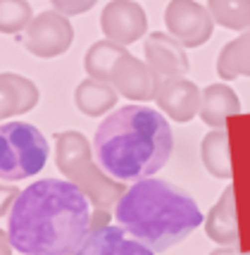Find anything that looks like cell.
Segmentation results:
<instances>
[{
  "label": "cell",
  "instance_id": "cell-21",
  "mask_svg": "<svg viewBox=\"0 0 250 255\" xmlns=\"http://www.w3.org/2000/svg\"><path fill=\"white\" fill-rule=\"evenodd\" d=\"M31 19V5L26 0H0V33L26 31Z\"/></svg>",
  "mask_w": 250,
  "mask_h": 255
},
{
  "label": "cell",
  "instance_id": "cell-9",
  "mask_svg": "<svg viewBox=\"0 0 250 255\" xmlns=\"http://www.w3.org/2000/svg\"><path fill=\"white\" fill-rule=\"evenodd\" d=\"M110 84L120 91L124 98L136 100V103H148V100L157 98L162 79L145 60H138L131 53H126L117 60Z\"/></svg>",
  "mask_w": 250,
  "mask_h": 255
},
{
  "label": "cell",
  "instance_id": "cell-20",
  "mask_svg": "<svg viewBox=\"0 0 250 255\" xmlns=\"http://www.w3.org/2000/svg\"><path fill=\"white\" fill-rule=\"evenodd\" d=\"M207 10L215 24L231 31L250 29V0H207Z\"/></svg>",
  "mask_w": 250,
  "mask_h": 255
},
{
  "label": "cell",
  "instance_id": "cell-13",
  "mask_svg": "<svg viewBox=\"0 0 250 255\" xmlns=\"http://www.w3.org/2000/svg\"><path fill=\"white\" fill-rule=\"evenodd\" d=\"M36 105H38V86L31 79L14 72L0 74V122L12 115L31 112Z\"/></svg>",
  "mask_w": 250,
  "mask_h": 255
},
{
  "label": "cell",
  "instance_id": "cell-12",
  "mask_svg": "<svg viewBox=\"0 0 250 255\" xmlns=\"http://www.w3.org/2000/svg\"><path fill=\"white\" fill-rule=\"evenodd\" d=\"M72 255H155V251L136 239H129L122 227L105 224L88 234Z\"/></svg>",
  "mask_w": 250,
  "mask_h": 255
},
{
  "label": "cell",
  "instance_id": "cell-24",
  "mask_svg": "<svg viewBox=\"0 0 250 255\" xmlns=\"http://www.w3.org/2000/svg\"><path fill=\"white\" fill-rule=\"evenodd\" d=\"M12 251H14V248H12L10 234L0 229V255H12Z\"/></svg>",
  "mask_w": 250,
  "mask_h": 255
},
{
  "label": "cell",
  "instance_id": "cell-22",
  "mask_svg": "<svg viewBox=\"0 0 250 255\" xmlns=\"http://www.w3.org/2000/svg\"><path fill=\"white\" fill-rule=\"evenodd\" d=\"M98 0H50L53 10H57L65 17H76V14H84L88 12Z\"/></svg>",
  "mask_w": 250,
  "mask_h": 255
},
{
  "label": "cell",
  "instance_id": "cell-6",
  "mask_svg": "<svg viewBox=\"0 0 250 255\" xmlns=\"http://www.w3.org/2000/svg\"><path fill=\"white\" fill-rule=\"evenodd\" d=\"M74 41V26L69 17L57 10H45L36 14L22 36L24 48L36 57H57L69 50Z\"/></svg>",
  "mask_w": 250,
  "mask_h": 255
},
{
  "label": "cell",
  "instance_id": "cell-10",
  "mask_svg": "<svg viewBox=\"0 0 250 255\" xmlns=\"http://www.w3.org/2000/svg\"><path fill=\"white\" fill-rule=\"evenodd\" d=\"M143 53H145V62L160 74L162 81L164 79H181L188 72L186 48L169 33H148L145 43H143Z\"/></svg>",
  "mask_w": 250,
  "mask_h": 255
},
{
  "label": "cell",
  "instance_id": "cell-8",
  "mask_svg": "<svg viewBox=\"0 0 250 255\" xmlns=\"http://www.w3.org/2000/svg\"><path fill=\"white\" fill-rule=\"evenodd\" d=\"M100 29L117 45H131L148 33V17L133 0H110L100 12Z\"/></svg>",
  "mask_w": 250,
  "mask_h": 255
},
{
  "label": "cell",
  "instance_id": "cell-14",
  "mask_svg": "<svg viewBox=\"0 0 250 255\" xmlns=\"http://www.w3.org/2000/svg\"><path fill=\"white\" fill-rule=\"evenodd\" d=\"M205 234L217 246H239V217H236V193L227 186L215 208L205 217Z\"/></svg>",
  "mask_w": 250,
  "mask_h": 255
},
{
  "label": "cell",
  "instance_id": "cell-15",
  "mask_svg": "<svg viewBox=\"0 0 250 255\" xmlns=\"http://www.w3.org/2000/svg\"><path fill=\"white\" fill-rule=\"evenodd\" d=\"M241 112V100L236 91L227 84H210L203 91L200 100V120L210 129H224L227 120Z\"/></svg>",
  "mask_w": 250,
  "mask_h": 255
},
{
  "label": "cell",
  "instance_id": "cell-1",
  "mask_svg": "<svg viewBox=\"0 0 250 255\" xmlns=\"http://www.w3.org/2000/svg\"><path fill=\"white\" fill-rule=\"evenodd\" d=\"M93 203L72 181L38 179L10 210L12 248L22 255H72L93 232Z\"/></svg>",
  "mask_w": 250,
  "mask_h": 255
},
{
  "label": "cell",
  "instance_id": "cell-19",
  "mask_svg": "<svg viewBox=\"0 0 250 255\" xmlns=\"http://www.w3.org/2000/svg\"><path fill=\"white\" fill-rule=\"evenodd\" d=\"M122 55H126V48L117 45L112 41H96L86 50L84 55V69L88 72L91 79H98V81H110L112 79V69L117 65V60Z\"/></svg>",
  "mask_w": 250,
  "mask_h": 255
},
{
  "label": "cell",
  "instance_id": "cell-17",
  "mask_svg": "<svg viewBox=\"0 0 250 255\" xmlns=\"http://www.w3.org/2000/svg\"><path fill=\"white\" fill-rule=\"evenodd\" d=\"M217 74L224 81L250 77V29L229 41L217 55Z\"/></svg>",
  "mask_w": 250,
  "mask_h": 255
},
{
  "label": "cell",
  "instance_id": "cell-4",
  "mask_svg": "<svg viewBox=\"0 0 250 255\" xmlns=\"http://www.w3.org/2000/svg\"><path fill=\"white\" fill-rule=\"evenodd\" d=\"M55 165L67 181L86 193L98 212H110L126 191L120 179L110 177L103 167L93 162L88 138L74 129L55 133Z\"/></svg>",
  "mask_w": 250,
  "mask_h": 255
},
{
  "label": "cell",
  "instance_id": "cell-23",
  "mask_svg": "<svg viewBox=\"0 0 250 255\" xmlns=\"http://www.w3.org/2000/svg\"><path fill=\"white\" fill-rule=\"evenodd\" d=\"M17 196H19L17 186H0V217H2V215H10Z\"/></svg>",
  "mask_w": 250,
  "mask_h": 255
},
{
  "label": "cell",
  "instance_id": "cell-5",
  "mask_svg": "<svg viewBox=\"0 0 250 255\" xmlns=\"http://www.w3.org/2000/svg\"><path fill=\"white\" fill-rule=\"evenodd\" d=\"M50 145L33 124H0V179L22 181L38 174L48 162Z\"/></svg>",
  "mask_w": 250,
  "mask_h": 255
},
{
  "label": "cell",
  "instance_id": "cell-11",
  "mask_svg": "<svg viewBox=\"0 0 250 255\" xmlns=\"http://www.w3.org/2000/svg\"><path fill=\"white\" fill-rule=\"evenodd\" d=\"M157 108L179 124L191 122L193 117L200 115V100L203 91L198 89L193 81L186 77L181 79H164L157 91Z\"/></svg>",
  "mask_w": 250,
  "mask_h": 255
},
{
  "label": "cell",
  "instance_id": "cell-18",
  "mask_svg": "<svg viewBox=\"0 0 250 255\" xmlns=\"http://www.w3.org/2000/svg\"><path fill=\"white\" fill-rule=\"evenodd\" d=\"M200 160L205 169L217 179H231V150H229V136L224 129H212L200 143Z\"/></svg>",
  "mask_w": 250,
  "mask_h": 255
},
{
  "label": "cell",
  "instance_id": "cell-2",
  "mask_svg": "<svg viewBox=\"0 0 250 255\" xmlns=\"http://www.w3.org/2000/svg\"><path fill=\"white\" fill-rule=\"evenodd\" d=\"M93 150L100 167L120 181L157 174L174 150V133L160 110L124 105L100 122Z\"/></svg>",
  "mask_w": 250,
  "mask_h": 255
},
{
  "label": "cell",
  "instance_id": "cell-25",
  "mask_svg": "<svg viewBox=\"0 0 250 255\" xmlns=\"http://www.w3.org/2000/svg\"><path fill=\"white\" fill-rule=\"evenodd\" d=\"M210 255H246L239 251V246H219L217 251H212Z\"/></svg>",
  "mask_w": 250,
  "mask_h": 255
},
{
  "label": "cell",
  "instance_id": "cell-16",
  "mask_svg": "<svg viewBox=\"0 0 250 255\" xmlns=\"http://www.w3.org/2000/svg\"><path fill=\"white\" fill-rule=\"evenodd\" d=\"M120 91L115 89L110 81H98V79H84L74 91V103L79 112L86 117H100L108 110L117 105Z\"/></svg>",
  "mask_w": 250,
  "mask_h": 255
},
{
  "label": "cell",
  "instance_id": "cell-3",
  "mask_svg": "<svg viewBox=\"0 0 250 255\" xmlns=\"http://www.w3.org/2000/svg\"><path fill=\"white\" fill-rule=\"evenodd\" d=\"M115 220L131 239L155 253L181 244L205 224L193 196L162 179H138L115 205Z\"/></svg>",
  "mask_w": 250,
  "mask_h": 255
},
{
  "label": "cell",
  "instance_id": "cell-7",
  "mask_svg": "<svg viewBox=\"0 0 250 255\" xmlns=\"http://www.w3.org/2000/svg\"><path fill=\"white\" fill-rule=\"evenodd\" d=\"M164 26L184 48H200L212 38L215 19L210 10L196 0H169L164 10Z\"/></svg>",
  "mask_w": 250,
  "mask_h": 255
}]
</instances>
